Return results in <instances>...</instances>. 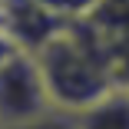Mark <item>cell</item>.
Here are the masks:
<instances>
[{"mask_svg":"<svg viewBox=\"0 0 129 129\" xmlns=\"http://www.w3.org/2000/svg\"><path fill=\"white\" fill-rule=\"evenodd\" d=\"M30 53L37 56V66L43 73L50 103L60 109L80 113L116 86L109 73V43H103L80 20L63 23Z\"/></svg>","mask_w":129,"mask_h":129,"instance_id":"1","label":"cell"},{"mask_svg":"<svg viewBox=\"0 0 129 129\" xmlns=\"http://www.w3.org/2000/svg\"><path fill=\"white\" fill-rule=\"evenodd\" d=\"M53 103H50L43 73L37 66V56L30 50H17L0 66V126L40 116Z\"/></svg>","mask_w":129,"mask_h":129,"instance_id":"2","label":"cell"},{"mask_svg":"<svg viewBox=\"0 0 129 129\" xmlns=\"http://www.w3.org/2000/svg\"><path fill=\"white\" fill-rule=\"evenodd\" d=\"M76 129H129V89L113 86L76 113Z\"/></svg>","mask_w":129,"mask_h":129,"instance_id":"3","label":"cell"},{"mask_svg":"<svg viewBox=\"0 0 129 129\" xmlns=\"http://www.w3.org/2000/svg\"><path fill=\"white\" fill-rule=\"evenodd\" d=\"M80 23L89 27L103 43H126L129 40V0H96Z\"/></svg>","mask_w":129,"mask_h":129,"instance_id":"4","label":"cell"},{"mask_svg":"<svg viewBox=\"0 0 129 129\" xmlns=\"http://www.w3.org/2000/svg\"><path fill=\"white\" fill-rule=\"evenodd\" d=\"M0 129H76V113L60 109V106H50L40 116H30L23 122H10V126H0Z\"/></svg>","mask_w":129,"mask_h":129,"instance_id":"5","label":"cell"},{"mask_svg":"<svg viewBox=\"0 0 129 129\" xmlns=\"http://www.w3.org/2000/svg\"><path fill=\"white\" fill-rule=\"evenodd\" d=\"M40 7H46L53 17H60V20H83L86 13H89V7L96 4V0H37Z\"/></svg>","mask_w":129,"mask_h":129,"instance_id":"6","label":"cell"},{"mask_svg":"<svg viewBox=\"0 0 129 129\" xmlns=\"http://www.w3.org/2000/svg\"><path fill=\"white\" fill-rule=\"evenodd\" d=\"M17 50H20V46H17V40H13L7 30H0V66H4V63L17 53Z\"/></svg>","mask_w":129,"mask_h":129,"instance_id":"7","label":"cell"},{"mask_svg":"<svg viewBox=\"0 0 129 129\" xmlns=\"http://www.w3.org/2000/svg\"><path fill=\"white\" fill-rule=\"evenodd\" d=\"M126 89H129V86H126Z\"/></svg>","mask_w":129,"mask_h":129,"instance_id":"8","label":"cell"}]
</instances>
